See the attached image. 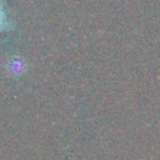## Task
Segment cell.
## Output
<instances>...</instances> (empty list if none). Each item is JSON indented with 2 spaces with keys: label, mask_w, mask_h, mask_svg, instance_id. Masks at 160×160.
Instances as JSON below:
<instances>
[{
  "label": "cell",
  "mask_w": 160,
  "mask_h": 160,
  "mask_svg": "<svg viewBox=\"0 0 160 160\" xmlns=\"http://www.w3.org/2000/svg\"><path fill=\"white\" fill-rule=\"evenodd\" d=\"M9 28H10V21H9V19H8V15H6L4 4H2L1 0H0V32L8 30Z\"/></svg>",
  "instance_id": "6da1fadb"
}]
</instances>
